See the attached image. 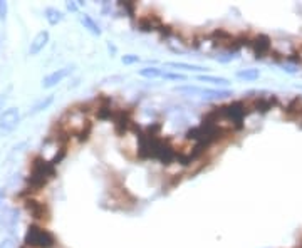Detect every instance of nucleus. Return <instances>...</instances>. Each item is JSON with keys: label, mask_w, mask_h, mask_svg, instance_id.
Masks as SVG:
<instances>
[{"label": "nucleus", "mask_w": 302, "mask_h": 248, "mask_svg": "<svg viewBox=\"0 0 302 248\" xmlns=\"http://www.w3.org/2000/svg\"><path fill=\"white\" fill-rule=\"evenodd\" d=\"M55 176V166L42 156H35L30 163V173L27 176V193H37Z\"/></svg>", "instance_id": "1"}, {"label": "nucleus", "mask_w": 302, "mask_h": 248, "mask_svg": "<svg viewBox=\"0 0 302 248\" xmlns=\"http://www.w3.org/2000/svg\"><path fill=\"white\" fill-rule=\"evenodd\" d=\"M220 117L221 121L230 122L232 130L234 131H240L244 128V121L249 114V106L244 101H232L230 104H225V106H220Z\"/></svg>", "instance_id": "2"}, {"label": "nucleus", "mask_w": 302, "mask_h": 248, "mask_svg": "<svg viewBox=\"0 0 302 248\" xmlns=\"http://www.w3.org/2000/svg\"><path fill=\"white\" fill-rule=\"evenodd\" d=\"M55 243H57V240H55L52 233L47 228L35 225V223L29 225L24 236V245L29 248H54Z\"/></svg>", "instance_id": "3"}, {"label": "nucleus", "mask_w": 302, "mask_h": 248, "mask_svg": "<svg viewBox=\"0 0 302 248\" xmlns=\"http://www.w3.org/2000/svg\"><path fill=\"white\" fill-rule=\"evenodd\" d=\"M113 122H114V131L118 135L124 136L129 131H139V128H136L134 119H133V111L131 109L119 107L116 109L113 114Z\"/></svg>", "instance_id": "4"}, {"label": "nucleus", "mask_w": 302, "mask_h": 248, "mask_svg": "<svg viewBox=\"0 0 302 248\" xmlns=\"http://www.w3.org/2000/svg\"><path fill=\"white\" fill-rule=\"evenodd\" d=\"M94 116L101 119V121H108V119H113V114L116 109L113 107V99H111L108 94H99L94 101Z\"/></svg>", "instance_id": "5"}, {"label": "nucleus", "mask_w": 302, "mask_h": 248, "mask_svg": "<svg viewBox=\"0 0 302 248\" xmlns=\"http://www.w3.org/2000/svg\"><path fill=\"white\" fill-rule=\"evenodd\" d=\"M20 112L17 107H9L0 114V136H5L12 133L19 126Z\"/></svg>", "instance_id": "6"}, {"label": "nucleus", "mask_w": 302, "mask_h": 248, "mask_svg": "<svg viewBox=\"0 0 302 248\" xmlns=\"http://www.w3.org/2000/svg\"><path fill=\"white\" fill-rule=\"evenodd\" d=\"M250 49L255 59H264L272 52V39L267 34H259V36L252 37Z\"/></svg>", "instance_id": "7"}, {"label": "nucleus", "mask_w": 302, "mask_h": 248, "mask_svg": "<svg viewBox=\"0 0 302 248\" xmlns=\"http://www.w3.org/2000/svg\"><path fill=\"white\" fill-rule=\"evenodd\" d=\"M25 210H27L30 215L39 221H47L50 218L49 206L42 201L34 200V198H27V200H25Z\"/></svg>", "instance_id": "8"}, {"label": "nucleus", "mask_w": 302, "mask_h": 248, "mask_svg": "<svg viewBox=\"0 0 302 248\" xmlns=\"http://www.w3.org/2000/svg\"><path fill=\"white\" fill-rule=\"evenodd\" d=\"M247 106H249V111L265 114V112H269L272 107L279 106V99H277V96H274V94H269V96H259L250 104H247Z\"/></svg>", "instance_id": "9"}, {"label": "nucleus", "mask_w": 302, "mask_h": 248, "mask_svg": "<svg viewBox=\"0 0 302 248\" xmlns=\"http://www.w3.org/2000/svg\"><path fill=\"white\" fill-rule=\"evenodd\" d=\"M176 91L186 94H198L205 99H223L232 96V91H220V89H200V87H176Z\"/></svg>", "instance_id": "10"}, {"label": "nucleus", "mask_w": 302, "mask_h": 248, "mask_svg": "<svg viewBox=\"0 0 302 248\" xmlns=\"http://www.w3.org/2000/svg\"><path fill=\"white\" fill-rule=\"evenodd\" d=\"M210 39L215 47H223L225 51L232 52V44H234L235 36L230 34L226 29H215V31L210 34Z\"/></svg>", "instance_id": "11"}, {"label": "nucleus", "mask_w": 302, "mask_h": 248, "mask_svg": "<svg viewBox=\"0 0 302 248\" xmlns=\"http://www.w3.org/2000/svg\"><path fill=\"white\" fill-rule=\"evenodd\" d=\"M72 71H74V66H65V67L57 69V71L50 72L49 76H45V77H44V81H42V87H44V89H50V87L57 86V84H59V82H62L64 79L67 77Z\"/></svg>", "instance_id": "12"}, {"label": "nucleus", "mask_w": 302, "mask_h": 248, "mask_svg": "<svg viewBox=\"0 0 302 248\" xmlns=\"http://www.w3.org/2000/svg\"><path fill=\"white\" fill-rule=\"evenodd\" d=\"M163 21H161L160 16H151V14H148V16H141L138 19V27L139 31L143 32H160V29L163 27Z\"/></svg>", "instance_id": "13"}, {"label": "nucleus", "mask_w": 302, "mask_h": 248, "mask_svg": "<svg viewBox=\"0 0 302 248\" xmlns=\"http://www.w3.org/2000/svg\"><path fill=\"white\" fill-rule=\"evenodd\" d=\"M49 37L50 36L47 31L39 32L37 36L32 39V42H30V46H29V56H37L40 51H44V47L47 46V42H49Z\"/></svg>", "instance_id": "14"}, {"label": "nucleus", "mask_w": 302, "mask_h": 248, "mask_svg": "<svg viewBox=\"0 0 302 248\" xmlns=\"http://www.w3.org/2000/svg\"><path fill=\"white\" fill-rule=\"evenodd\" d=\"M284 112H285V116L287 117H290V119H295V117H302V97H294V99H290L289 101V104L285 106V109H284Z\"/></svg>", "instance_id": "15"}, {"label": "nucleus", "mask_w": 302, "mask_h": 248, "mask_svg": "<svg viewBox=\"0 0 302 248\" xmlns=\"http://www.w3.org/2000/svg\"><path fill=\"white\" fill-rule=\"evenodd\" d=\"M91 133H93V122H89V121H83V124L76 130L74 133H72V136H76L78 138V141L79 143H86L89 140V136H91Z\"/></svg>", "instance_id": "16"}, {"label": "nucleus", "mask_w": 302, "mask_h": 248, "mask_svg": "<svg viewBox=\"0 0 302 248\" xmlns=\"http://www.w3.org/2000/svg\"><path fill=\"white\" fill-rule=\"evenodd\" d=\"M166 67L180 69V71H191V72H205V71H208V67L195 66V64H186V62H166Z\"/></svg>", "instance_id": "17"}, {"label": "nucleus", "mask_w": 302, "mask_h": 248, "mask_svg": "<svg viewBox=\"0 0 302 248\" xmlns=\"http://www.w3.org/2000/svg\"><path fill=\"white\" fill-rule=\"evenodd\" d=\"M79 21L84 26V29H88V31L93 34V36H101V29L98 26V22H96L91 16H88V14H84V16H79Z\"/></svg>", "instance_id": "18"}, {"label": "nucleus", "mask_w": 302, "mask_h": 248, "mask_svg": "<svg viewBox=\"0 0 302 248\" xmlns=\"http://www.w3.org/2000/svg\"><path fill=\"white\" fill-rule=\"evenodd\" d=\"M237 77L240 81H247V82H252V81H257L260 77V71L259 69H254V67H249V69H240L237 72Z\"/></svg>", "instance_id": "19"}, {"label": "nucleus", "mask_w": 302, "mask_h": 248, "mask_svg": "<svg viewBox=\"0 0 302 248\" xmlns=\"http://www.w3.org/2000/svg\"><path fill=\"white\" fill-rule=\"evenodd\" d=\"M45 19H47V22L50 26H57L59 22H62L64 16H62V12L57 11V9L49 7V9H45Z\"/></svg>", "instance_id": "20"}, {"label": "nucleus", "mask_w": 302, "mask_h": 248, "mask_svg": "<svg viewBox=\"0 0 302 248\" xmlns=\"http://www.w3.org/2000/svg\"><path fill=\"white\" fill-rule=\"evenodd\" d=\"M163 72L165 69H160V67H144L139 71V76L146 79H156V77H163Z\"/></svg>", "instance_id": "21"}, {"label": "nucleus", "mask_w": 302, "mask_h": 248, "mask_svg": "<svg viewBox=\"0 0 302 248\" xmlns=\"http://www.w3.org/2000/svg\"><path fill=\"white\" fill-rule=\"evenodd\" d=\"M54 101V96H47L45 99H40L39 102H35L34 106H32V109L29 111V114H37V112H40V111H44V109H47L49 106H50V102Z\"/></svg>", "instance_id": "22"}, {"label": "nucleus", "mask_w": 302, "mask_h": 248, "mask_svg": "<svg viewBox=\"0 0 302 248\" xmlns=\"http://www.w3.org/2000/svg\"><path fill=\"white\" fill-rule=\"evenodd\" d=\"M198 81L210 82V84H213V86H226V84H229V79L216 77V76H198Z\"/></svg>", "instance_id": "23"}, {"label": "nucleus", "mask_w": 302, "mask_h": 248, "mask_svg": "<svg viewBox=\"0 0 302 248\" xmlns=\"http://www.w3.org/2000/svg\"><path fill=\"white\" fill-rule=\"evenodd\" d=\"M161 79H168V81H186V76H185V74H180V72L165 71L163 77H161Z\"/></svg>", "instance_id": "24"}, {"label": "nucleus", "mask_w": 302, "mask_h": 248, "mask_svg": "<svg viewBox=\"0 0 302 248\" xmlns=\"http://www.w3.org/2000/svg\"><path fill=\"white\" fill-rule=\"evenodd\" d=\"M235 59H237V54L229 52V51H225V54H221V56H216V61L218 62H230V61H235Z\"/></svg>", "instance_id": "25"}, {"label": "nucleus", "mask_w": 302, "mask_h": 248, "mask_svg": "<svg viewBox=\"0 0 302 248\" xmlns=\"http://www.w3.org/2000/svg\"><path fill=\"white\" fill-rule=\"evenodd\" d=\"M123 64H126V66H131V64H138L139 62V57L134 56V54H128V56H123Z\"/></svg>", "instance_id": "26"}, {"label": "nucleus", "mask_w": 302, "mask_h": 248, "mask_svg": "<svg viewBox=\"0 0 302 248\" xmlns=\"http://www.w3.org/2000/svg\"><path fill=\"white\" fill-rule=\"evenodd\" d=\"M7 11H9L7 2H4V0H0V19H5V17H7Z\"/></svg>", "instance_id": "27"}, {"label": "nucleus", "mask_w": 302, "mask_h": 248, "mask_svg": "<svg viewBox=\"0 0 302 248\" xmlns=\"http://www.w3.org/2000/svg\"><path fill=\"white\" fill-rule=\"evenodd\" d=\"M282 71L294 74V72H297V66H292V64H289V62H287V64L284 62V64H282Z\"/></svg>", "instance_id": "28"}, {"label": "nucleus", "mask_w": 302, "mask_h": 248, "mask_svg": "<svg viewBox=\"0 0 302 248\" xmlns=\"http://www.w3.org/2000/svg\"><path fill=\"white\" fill-rule=\"evenodd\" d=\"M79 6L81 4H74V2H67V9L70 12H78V9H79Z\"/></svg>", "instance_id": "29"}, {"label": "nucleus", "mask_w": 302, "mask_h": 248, "mask_svg": "<svg viewBox=\"0 0 302 248\" xmlns=\"http://www.w3.org/2000/svg\"><path fill=\"white\" fill-rule=\"evenodd\" d=\"M0 248H14L12 241L7 240V241H2V245H0Z\"/></svg>", "instance_id": "30"}, {"label": "nucleus", "mask_w": 302, "mask_h": 248, "mask_svg": "<svg viewBox=\"0 0 302 248\" xmlns=\"http://www.w3.org/2000/svg\"><path fill=\"white\" fill-rule=\"evenodd\" d=\"M2 198H5V190H4V188L0 190V201H2ZM0 205H2V203H0Z\"/></svg>", "instance_id": "31"}, {"label": "nucleus", "mask_w": 302, "mask_h": 248, "mask_svg": "<svg viewBox=\"0 0 302 248\" xmlns=\"http://www.w3.org/2000/svg\"><path fill=\"white\" fill-rule=\"evenodd\" d=\"M20 248H29V246H25V245H24V246H20Z\"/></svg>", "instance_id": "32"}, {"label": "nucleus", "mask_w": 302, "mask_h": 248, "mask_svg": "<svg viewBox=\"0 0 302 248\" xmlns=\"http://www.w3.org/2000/svg\"><path fill=\"white\" fill-rule=\"evenodd\" d=\"M300 126H302V119H300Z\"/></svg>", "instance_id": "33"}]
</instances>
